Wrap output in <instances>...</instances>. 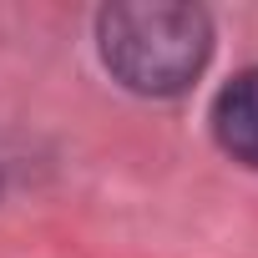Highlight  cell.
<instances>
[{"instance_id": "6da1fadb", "label": "cell", "mask_w": 258, "mask_h": 258, "mask_svg": "<svg viewBox=\"0 0 258 258\" xmlns=\"http://www.w3.org/2000/svg\"><path fill=\"white\" fill-rule=\"evenodd\" d=\"M101 61L121 86L142 96H172L182 91L213 51V26L198 6L177 0H121L106 6L96 21Z\"/></svg>"}, {"instance_id": "7a4b0ae2", "label": "cell", "mask_w": 258, "mask_h": 258, "mask_svg": "<svg viewBox=\"0 0 258 258\" xmlns=\"http://www.w3.org/2000/svg\"><path fill=\"white\" fill-rule=\"evenodd\" d=\"M213 132L223 142V152H233L238 162L258 167V66L238 71L218 101H213Z\"/></svg>"}]
</instances>
